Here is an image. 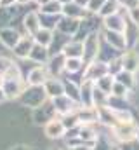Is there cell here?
Listing matches in <instances>:
<instances>
[{
    "label": "cell",
    "instance_id": "obj_29",
    "mask_svg": "<svg viewBox=\"0 0 139 150\" xmlns=\"http://www.w3.org/2000/svg\"><path fill=\"white\" fill-rule=\"evenodd\" d=\"M111 150H120V147H117V145H115V147H113Z\"/></svg>",
    "mask_w": 139,
    "mask_h": 150
},
{
    "label": "cell",
    "instance_id": "obj_22",
    "mask_svg": "<svg viewBox=\"0 0 139 150\" xmlns=\"http://www.w3.org/2000/svg\"><path fill=\"white\" fill-rule=\"evenodd\" d=\"M61 120H63V126H65L66 129L77 127V126H80V124H82V122H80V119H78V115H77V112H71V113H66V115H61Z\"/></svg>",
    "mask_w": 139,
    "mask_h": 150
},
{
    "label": "cell",
    "instance_id": "obj_20",
    "mask_svg": "<svg viewBox=\"0 0 139 150\" xmlns=\"http://www.w3.org/2000/svg\"><path fill=\"white\" fill-rule=\"evenodd\" d=\"M115 80L120 82V84H124L127 89H132V87H134V77H132L131 72H127V70L118 72V74L115 75Z\"/></svg>",
    "mask_w": 139,
    "mask_h": 150
},
{
    "label": "cell",
    "instance_id": "obj_8",
    "mask_svg": "<svg viewBox=\"0 0 139 150\" xmlns=\"http://www.w3.org/2000/svg\"><path fill=\"white\" fill-rule=\"evenodd\" d=\"M44 89L49 96V100L65 94V80H61L59 77H49L44 84Z\"/></svg>",
    "mask_w": 139,
    "mask_h": 150
},
{
    "label": "cell",
    "instance_id": "obj_26",
    "mask_svg": "<svg viewBox=\"0 0 139 150\" xmlns=\"http://www.w3.org/2000/svg\"><path fill=\"white\" fill-rule=\"evenodd\" d=\"M5 100H7V98H5V93H4V89L0 87V103H2V101H5Z\"/></svg>",
    "mask_w": 139,
    "mask_h": 150
},
{
    "label": "cell",
    "instance_id": "obj_1",
    "mask_svg": "<svg viewBox=\"0 0 139 150\" xmlns=\"http://www.w3.org/2000/svg\"><path fill=\"white\" fill-rule=\"evenodd\" d=\"M49 100L44 86H26L25 91L21 93V96L18 98V101L21 103V107H26V108H38L42 107L45 101Z\"/></svg>",
    "mask_w": 139,
    "mask_h": 150
},
{
    "label": "cell",
    "instance_id": "obj_4",
    "mask_svg": "<svg viewBox=\"0 0 139 150\" xmlns=\"http://www.w3.org/2000/svg\"><path fill=\"white\" fill-rule=\"evenodd\" d=\"M52 107H54V112L58 117L61 115H66V113H71V112H77V108L80 107V103L73 101L71 98H68L66 94H61V96H56L51 100Z\"/></svg>",
    "mask_w": 139,
    "mask_h": 150
},
{
    "label": "cell",
    "instance_id": "obj_25",
    "mask_svg": "<svg viewBox=\"0 0 139 150\" xmlns=\"http://www.w3.org/2000/svg\"><path fill=\"white\" fill-rule=\"evenodd\" d=\"M14 2H18V0H0V5H4V7H9V5H12Z\"/></svg>",
    "mask_w": 139,
    "mask_h": 150
},
{
    "label": "cell",
    "instance_id": "obj_27",
    "mask_svg": "<svg viewBox=\"0 0 139 150\" xmlns=\"http://www.w3.org/2000/svg\"><path fill=\"white\" fill-rule=\"evenodd\" d=\"M2 84H4V75H0V87H2Z\"/></svg>",
    "mask_w": 139,
    "mask_h": 150
},
{
    "label": "cell",
    "instance_id": "obj_12",
    "mask_svg": "<svg viewBox=\"0 0 139 150\" xmlns=\"http://www.w3.org/2000/svg\"><path fill=\"white\" fill-rule=\"evenodd\" d=\"M92 150H111L115 147L113 143V134H106V133H99L98 131V136L96 140L92 142Z\"/></svg>",
    "mask_w": 139,
    "mask_h": 150
},
{
    "label": "cell",
    "instance_id": "obj_15",
    "mask_svg": "<svg viewBox=\"0 0 139 150\" xmlns=\"http://www.w3.org/2000/svg\"><path fill=\"white\" fill-rule=\"evenodd\" d=\"M61 52L66 58H84V42H66Z\"/></svg>",
    "mask_w": 139,
    "mask_h": 150
},
{
    "label": "cell",
    "instance_id": "obj_30",
    "mask_svg": "<svg viewBox=\"0 0 139 150\" xmlns=\"http://www.w3.org/2000/svg\"><path fill=\"white\" fill-rule=\"evenodd\" d=\"M51 150H63V149H51Z\"/></svg>",
    "mask_w": 139,
    "mask_h": 150
},
{
    "label": "cell",
    "instance_id": "obj_5",
    "mask_svg": "<svg viewBox=\"0 0 139 150\" xmlns=\"http://www.w3.org/2000/svg\"><path fill=\"white\" fill-rule=\"evenodd\" d=\"M54 117H58V115H56L54 107H52V103H51L49 100H47L42 107L33 108V115H32L35 126H45V124H47L49 120H52Z\"/></svg>",
    "mask_w": 139,
    "mask_h": 150
},
{
    "label": "cell",
    "instance_id": "obj_10",
    "mask_svg": "<svg viewBox=\"0 0 139 150\" xmlns=\"http://www.w3.org/2000/svg\"><path fill=\"white\" fill-rule=\"evenodd\" d=\"M33 45H35L33 37H21L19 42L16 44V47H14V54H16L19 59H26V58L30 56Z\"/></svg>",
    "mask_w": 139,
    "mask_h": 150
},
{
    "label": "cell",
    "instance_id": "obj_17",
    "mask_svg": "<svg viewBox=\"0 0 139 150\" xmlns=\"http://www.w3.org/2000/svg\"><path fill=\"white\" fill-rule=\"evenodd\" d=\"M84 70H85V63L82 58H66V63H65L66 74H80Z\"/></svg>",
    "mask_w": 139,
    "mask_h": 150
},
{
    "label": "cell",
    "instance_id": "obj_14",
    "mask_svg": "<svg viewBox=\"0 0 139 150\" xmlns=\"http://www.w3.org/2000/svg\"><path fill=\"white\" fill-rule=\"evenodd\" d=\"M19 33L18 32H14L12 28H5V30H2L0 32V44L2 45H5L7 49H14L16 47V44L19 42Z\"/></svg>",
    "mask_w": 139,
    "mask_h": 150
},
{
    "label": "cell",
    "instance_id": "obj_3",
    "mask_svg": "<svg viewBox=\"0 0 139 150\" xmlns=\"http://www.w3.org/2000/svg\"><path fill=\"white\" fill-rule=\"evenodd\" d=\"M26 80H23V77H18V79H4V84H2V89L5 93V98L7 100H18L21 96V93L25 91L26 87Z\"/></svg>",
    "mask_w": 139,
    "mask_h": 150
},
{
    "label": "cell",
    "instance_id": "obj_13",
    "mask_svg": "<svg viewBox=\"0 0 139 150\" xmlns=\"http://www.w3.org/2000/svg\"><path fill=\"white\" fill-rule=\"evenodd\" d=\"M28 58L33 61L35 65H44V63H47V61H49V49H47L45 45L35 44Z\"/></svg>",
    "mask_w": 139,
    "mask_h": 150
},
{
    "label": "cell",
    "instance_id": "obj_28",
    "mask_svg": "<svg viewBox=\"0 0 139 150\" xmlns=\"http://www.w3.org/2000/svg\"><path fill=\"white\" fill-rule=\"evenodd\" d=\"M19 4H26V2H30V0H18Z\"/></svg>",
    "mask_w": 139,
    "mask_h": 150
},
{
    "label": "cell",
    "instance_id": "obj_2",
    "mask_svg": "<svg viewBox=\"0 0 139 150\" xmlns=\"http://www.w3.org/2000/svg\"><path fill=\"white\" fill-rule=\"evenodd\" d=\"M138 131H139L138 124H136L131 117L120 119V120L111 127L113 138H115L117 142H120V143H129V142L138 140Z\"/></svg>",
    "mask_w": 139,
    "mask_h": 150
},
{
    "label": "cell",
    "instance_id": "obj_21",
    "mask_svg": "<svg viewBox=\"0 0 139 150\" xmlns=\"http://www.w3.org/2000/svg\"><path fill=\"white\" fill-rule=\"evenodd\" d=\"M25 26H26V30L32 33V35H35L38 30H40V23H38V16L37 14H28L26 16V19H25Z\"/></svg>",
    "mask_w": 139,
    "mask_h": 150
},
{
    "label": "cell",
    "instance_id": "obj_23",
    "mask_svg": "<svg viewBox=\"0 0 139 150\" xmlns=\"http://www.w3.org/2000/svg\"><path fill=\"white\" fill-rule=\"evenodd\" d=\"M65 150H92L91 145H87V143H82V142H78V143H71V145H66V149Z\"/></svg>",
    "mask_w": 139,
    "mask_h": 150
},
{
    "label": "cell",
    "instance_id": "obj_19",
    "mask_svg": "<svg viewBox=\"0 0 139 150\" xmlns=\"http://www.w3.org/2000/svg\"><path fill=\"white\" fill-rule=\"evenodd\" d=\"M94 84H96L98 89L104 91L106 94H111V87H113V84H115V77L110 75V74H106V75H103L101 79H98Z\"/></svg>",
    "mask_w": 139,
    "mask_h": 150
},
{
    "label": "cell",
    "instance_id": "obj_6",
    "mask_svg": "<svg viewBox=\"0 0 139 150\" xmlns=\"http://www.w3.org/2000/svg\"><path fill=\"white\" fill-rule=\"evenodd\" d=\"M65 133H66V127L63 126L61 117H54L52 120H49L44 126V134L49 140H63L65 138Z\"/></svg>",
    "mask_w": 139,
    "mask_h": 150
},
{
    "label": "cell",
    "instance_id": "obj_7",
    "mask_svg": "<svg viewBox=\"0 0 139 150\" xmlns=\"http://www.w3.org/2000/svg\"><path fill=\"white\" fill-rule=\"evenodd\" d=\"M49 79V72L42 65H35L26 75V84L28 86H44L45 80Z\"/></svg>",
    "mask_w": 139,
    "mask_h": 150
},
{
    "label": "cell",
    "instance_id": "obj_24",
    "mask_svg": "<svg viewBox=\"0 0 139 150\" xmlns=\"http://www.w3.org/2000/svg\"><path fill=\"white\" fill-rule=\"evenodd\" d=\"M7 150H38L37 147H32V145H26V143H18L14 147H9Z\"/></svg>",
    "mask_w": 139,
    "mask_h": 150
},
{
    "label": "cell",
    "instance_id": "obj_18",
    "mask_svg": "<svg viewBox=\"0 0 139 150\" xmlns=\"http://www.w3.org/2000/svg\"><path fill=\"white\" fill-rule=\"evenodd\" d=\"M33 40H35V44H40V45L49 47V45L52 44L54 37H52V33H51V30H49V28H40V30L33 35Z\"/></svg>",
    "mask_w": 139,
    "mask_h": 150
},
{
    "label": "cell",
    "instance_id": "obj_16",
    "mask_svg": "<svg viewBox=\"0 0 139 150\" xmlns=\"http://www.w3.org/2000/svg\"><path fill=\"white\" fill-rule=\"evenodd\" d=\"M122 68L127 70V72H131V74H134V72L139 70V56L134 51L124 54V58H122Z\"/></svg>",
    "mask_w": 139,
    "mask_h": 150
},
{
    "label": "cell",
    "instance_id": "obj_9",
    "mask_svg": "<svg viewBox=\"0 0 139 150\" xmlns=\"http://www.w3.org/2000/svg\"><path fill=\"white\" fill-rule=\"evenodd\" d=\"M47 72L51 77H61V74H65V63H66V56L63 52H58L56 56L49 58L47 61Z\"/></svg>",
    "mask_w": 139,
    "mask_h": 150
},
{
    "label": "cell",
    "instance_id": "obj_11",
    "mask_svg": "<svg viewBox=\"0 0 139 150\" xmlns=\"http://www.w3.org/2000/svg\"><path fill=\"white\" fill-rule=\"evenodd\" d=\"M98 136V129L94 124H80V131H78V140L87 143V145H92V142L96 140Z\"/></svg>",
    "mask_w": 139,
    "mask_h": 150
}]
</instances>
